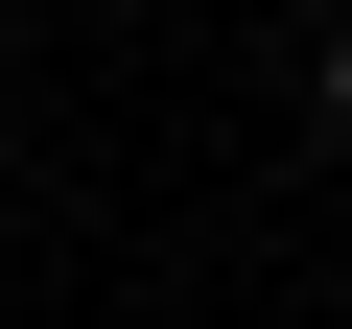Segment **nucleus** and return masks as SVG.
<instances>
[{
  "mask_svg": "<svg viewBox=\"0 0 352 329\" xmlns=\"http://www.w3.org/2000/svg\"><path fill=\"white\" fill-rule=\"evenodd\" d=\"M305 118H329V141H352V24H329V71H305Z\"/></svg>",
  "mask_w": 352,
  "mask_h": 329,
  "instance_id": "f257e3e1",
  "label": "nucleus"
}]
</instances>
